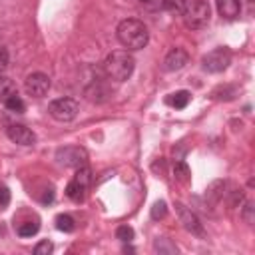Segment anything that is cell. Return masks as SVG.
<instances>
[{
  "instance_id": "cell-8",
  "label": "cell",
  "mask_w": 255,
  "mask_h": 255,
  "mask_svg": "<svg viewBox=\"0 0 255 255\" xmlns=\"http://www.w3.org/2000/svg\"><path fill=\"white\" fill-rule=\"evenodd\" d=\"M50 86H52L50 78H48L46 74H42V72L28 74L26 80H24V90H26V94L32 96V98H44V96L48 94Z\"/></svg>"
},
{
  "instance_id": "cell-15",
  "label": "cell",
  "mask_w": 255,
  "mask_h": 255,
  "mask_svg": "<svg viewBox=\"0 0 255 255\" xmlns=\"http://www.w3.org/2000/svg\"><path fill=\"white\" fill-rule=\"evenodd\" d=\"M237 94H239V90H237L235 86H229V84H225V86H217V88L211 92V96H213L215 100H223V102L235 100Z\"/></svg>"
},
{
  "instance_id": "cell-30",
  "label": "cell",
  "mask_w": 255,
  "mask_h": 255,
  "mask_svg": "<svg viewBox=\"0 0 255 255\" xmlns=\"http://www.w3.org/2000/svg\"><path fill=\"white\" fill-rule=\"evenodd\" d=\"M8 203H10V191H8V187L0 185V207H6Z\"/></svg>"
},
{
  "instance_id": "cell-1",
  "label": "cell",
  "mask_w": 255,
  "mask_h": 255,
  "mask_svg": "<svg viewBox=\"0 0 255 255\" xmlns=\"http://www.w3.org/2000/svg\"><path fill=\"white\" fill-rule=\"evenodd\" d=\"M116 36L120 40V44L131 52V50H141L147 46L149 42V32L145 28L143 22L135 20V18H126L118 24V30H116Z\"/></svg>"
},
{
  "instance_id": "cell-17",
  "label": "cell",
  "mask_w": 255,
  "mask_h": 255,
  "mask_svg": "<svg viewBox=\"0 0 255 255\" xmlns=\"http://www.w3.org/2000/svg\"><path fill=\"white\" fill-rule=\"evenodd\" d=\"M14 94H18L16 84H14L10 78L0 76V104H4V102H6L10 96H14Z\"/></svg>"
},
{
  "instance_id": "cell-27",
  "label": "cell",
  "mask_w": 255,
  "mask_h": 255,
  "mask_svg": "<svg viewBox=\"0 0 255 255\" xmlns=\"http://www.w3.org/2000/svg\"><path fill=\"white\" fill-rule=\"evenodd\" d=\"M253 211H255V207H253V201H245V205H243V209H241V217L245 219V223H253Z\"/></svg>"
},
{
  "instance_id": "cell-18",
  "label": "cell",
  "mask_w": 255,
  "mask_h": 255,
  "mask_svg": "<svg viewBox=\"0 0 255 255\" xmlns=\"http://www.w3.org/2000/svg\"><path fill=\"white\" fill-rule=\"evenodd\" d=\"M173 177H175V181H179V183H187V181H189L191 171H189V167H187L185 161H175V163H173Z\"/></svg>"
},
{
  "instance_id": "cell-13",
  "label": "cell",
  "mask_w": 255,
  "mask_h": 255,
  "mask_svg": "<svg viewBox=\"0 0 255 255\" xmlns=\"http://www.w3.org/2000/svg\"><path fill=\"white\" fill-rule=\"evenodd\" d=\"M86 191H88V185L82 183V181H78L76 177H72V181L66 185V195H68V199H72L74 203H82L84 197H86Z\"/></svg>"
},
{
  "instance_id": "cell-26",
  "label": "cell",
  "mask_w": 255,
  "mask_h": 255,
  "mask_svg": "<svg viewBox=\"0 0 255 255\" xmlns=\"http://www.w3.org/2000/svg\"><path fill=\"white\" fill-rule=\"evenodd\" d=\"M52 251H54V245H52V241H48V239L40 241V243L34 247V255H50Z\"/></svg>"
},
{
  "instance_id": "cell-5",
  "label": "cell",
  "mask_w": 255,
  "mask_h": 255,
  "mask_svg": "<svg viewBox=\"0 0 255 255\" xmlns=\"http://www.w3.org/2000/svg\"><path fill=\"white\" fill-rule=\"evenodd\" d=\"M231 64V52L229 48H215L211 52H207L201 58V68L209 74H219L223 70H227V66Z\"/></svg>"
},
{
  "instance_id": "cell-31",
  "label": "cell",
  "mask_w": 255,
  "mask_h": 255,
  "mask_svg": "<svg viewBox=\"0 0 255 255\" xmlns=\"http://www.w3.org/2000/svg\"><path fill=\"white\" fill-rule=\"evenodd\" d=\"M54 201V189H46V193L42 195V203H52Z\"/></svg>"
},
{
  "instance_id": "cell-32",
  "label": "cell",
  "mask_w": 255,
  "mask_h": 255,
  "mask_svg": "<svg viewBox=\"0 0 255 255\" xmlns=\"http://www.w3.org/2000/svg\"><path fill=\"white\" fill-rule=\"evenodd\" d=\"M139 2H143V4H147V2H151V0H139Z\"/></svg>"
},
{
  "instance_id": "cell-23",
  "label": "cell",
  "mask_w": 255,
  "mask_h": 255,
  "mask_svg": "<svg viewBox=\"0 0 255 255\" xmlns=\"http://www.w3.org/2000/svg\"><path fill=\"white\" fill-rule=\"evenodd\" d=\"M116 239H120L122 243H129L133 239V229L129 225H120L116 229Z\"/></svg>"
},
{
  "instance_id": "cell-7",
  "label": "cell",
  "mask_w": 255,
  "mask_h": 255,
  "mask_svg": "<svg viewBox=\"0 0 255 255\" xmlns=\"http://www.w3.org/2000/svg\"><path fill=\"white\" fill-rule=\"evenodd\" d=\"M175 213H177L179 223L183 225V229H185V231H189L191 235H199V237H203V235H205V231H203V225H201L199 217H197V215H195L187 205H183L181 201H175Z\"/></svg>"
},
{
  "instance_id": "cell-10",
  "label": "cell",
  "mask_w": 255,
  "mask_h": 255,
  "mask_svg": "<svg viewBox=\"0 0 255 255\" xmlns=\"http://www.w3.org/2000/svg\"><path fill=\"white\" fill-rule=\"evenodd\" d=\"M187 62H189V54L183 48H173L163 58V70L165 72H177V70L185 68Z\"/></svg>"
},
{
  "instance_id": "cell-21",
  "label": "cell",
  "mask_w": 255,
  "mask_h": 255,
  "mask_svg": "<svg viewBox=\"0 0 255 255\" xmlns=\"http://www.w3.org/2000/svg\"><path fill=\"white\" fill-rule=\"evenodd\" d=\"M153 249H155L157 253H177V247H175L169 239H165V237H157V239L153 241Z\"/></svg>"
},
{
  "instance_id": "cell-33",
  "label": "cell",
  "mask_w": 255,
  "mask_h": 255,
  "mask_svg": "<svg viewBox=\"0 0 255 255\" xmlns=\"http://www.w3.org/2000/svg\"><path fill=\"white\" fill-rule=\"evenodd\" d=\"M247 2H249V4H253V0H247Z\"/></svg>"
},
{
  "instance_id": "cell-4",
  "label": "cell",
  "mask_w": 255,
  "mask_h": 255,
  "mask_svg": "<svg viewBox=\"0 0 255 255\" xmlns=\"http://www.w3.org/2000/svg\"><path fill=\"white\" fill-rule=\"evenodd\" d=\"M80 112V106L74 98H56L48 104V114L56 122H72Z\"/></svg>"
},
{
  "instance_id": "cell-29",
  "label": "cell",
  "mask_w": 255,
  "mask_h": 255,
  "mask_svg": "<svg viewBox=\"0 0 255 255\" xmlns=\"http://www.w3.org/2000/svg\"><path fill=\"white\" fill-rule=\"evenodd\" d=\"M8 62H10V56H8V50L4 46H0V74L8 68Z\"/></svg>"
},
{
  "instance_id": "cell-16",
  "label": "cell",
  "mask_w": 255,
  "mask_h": 255,
  "mask_svg": "<svg viewBox=\"0 0 255 255\" xmlns=\"http://www.w3.org/2000/svg\"><path fill=\"white\" fill-rule=\"evenodd\" d=\"M189 100H191V94L187 90H179V92H175V94H171L167 98V104L171 108H175V110H183L189 104Z\"/></svg>"
},
{
  "instance_id": "cell-20",
  "label": "cell",
  "mask_w": 255,
  "mask_h": 255,
  "mask_svg": "<svg viewBox=\"0 0 255 255\" xmlns=\"http://www.w3.org/2000/svg\"><path fill=\"white\" fill-rule=\"evenodd\" d=\"M4 106H6L8 112H14V114H22V112L26 110V104H24V100H22L18 94L10 96V98L4 102Z\"/></svg>"
},
{
  "instance_id": "cell-9",
  "label": "cell",
  "mask_w": 255,
  "mask_h": 255,
  "mask_svg": "<svg viewBox=\"0 0 255 255\" xmlns=\"http://www.w3.org/2000/svg\"><path fill=\"white\" fill-rule=\"evenodd\" d=\"M6 135H8V139H10L12 143H16V145H34V143H36V133H34L30 128L22 126V124H12V126H8V128H6Z\"/></svg>"
},
{
  "instance_id": "cell-28",
  "label": "cell",
  "mask_w": 255,
  "mask_h": 255,
  "mask_svg": "<svg viewBox=\"0 0 255 255\" xmlns=\"http://www.w3.org/2000/svg\"><path fill=\"white\" fill-rule=\"evenodd\" d=\"M243 203V193L241 189H231L229 191V207H239Z\"/></svg>"
},
{
  "instance_id": "cell-12",
  "label": "cell",
  "mask_w": 255,
  "mask_h": 255,
  "mask_svg": "<svg viewBox=\"0 0 255 255\" xmlns=\"http://www.w3.org/2000/svg\"><path fill=\"white\" fill-rule=\"evenodd\" d=\"M217 12L225 20H235L241 12V2L239 0H215Z\"/></svg>"
},
{
  "instance_id": "cell-11",
  "label": "cell",
  "mask_w": 255,
  "mask_h": 255,
  "mask_svg": "<svg viewBox=\"0 0 255 255\" xmlns=\"http://www.w3.org/2000/svg\"><path fill=\"white\" fill-rule=\"evenodd\" d=\"M84 96H86V100H90L92 104H104L106 100H110L112 92H110V88H108L104 82L96 80V82H92V84L84 90Z\"/></svg>"
},
{
  "instance_id": "cell-2",
  "label": "cell",
  "mask_w": 255,
  "mask_h": 255,
  "mask_svg": "<svg viewBox=\"0 0 255 255\" xmlns=\"http://www.w3.org/2000/svg\"><path fill=\"white\" fill-rule=\"evenodd\" d=\"M135 68V60L128 50L110 52L104 60V74L112 82H126Z\"/></svg>"
},
{
  "instance_id": "cell-24",
  "label": "cell",
  "mask_w": 255,
  "mask_h": 255,
  "mask_svg": "<svg viewBox=\"0 0 255 255\" xmlns=\"http://www.w3.org/2000/svg\"><path fill=\"white\" fill-rule=\"evenodd\" d=\"M161 6H163L165 10H169V12L181 14L183 8H185V0H161Z\"/></svg>"
},
{
  "instance_id": "cell-6",
  "label": "cell",
  "mask_w": 255,
  "mask_h": 255,
  "mask_svg": "<svg viewBox=\"0 0 255 255\" xmlns=\"http://www.w3.org/2000/svg\"><path fill=\"white\" fill-rule=\"evenodd\" d=\"M56 161L64 167H82V165H88V151L80 145H66V147H60L56 151Z\"/></svg>"
},
{
  "instance_id": "cell-14",
  "label": "cell",
  "mask_w": 255,
  "mask_h": 255,
  "mask_svg": "<svg viewBox=\"0 0 255 255\" xmlns=\"http://www.w3.org/2000/svg\"><path fill=\"white\" fill-rule=\"evenodd\" d=\"M225 181H221V179H217V181H213L207 189H205V199H209L211 203H217L223 195H225Z\"/></svg>"
},
{
  "instance_id": "cell-22",
  "label": "cell",
  "mask_w": 255,
  "mask_h": 255,
  "mask_svg": "<svg viewBox=\"0 0 255 255\" xmlns=\"http://www.w3.org/2000/svg\"><path fill=\"white\" fill-rule=\"evenodd\" d=\"M38 229H40V223L38 221H26V223L18 225V235L20 237H32V235L38 233Z\"/></svg>"
},
{
  "instance_id": "cell-19",
  "label": "cell",
  "mask_w": 255,
  "mask_h": 255,
  "mask_svg": "<svg viewBox=\"0 0 255 255\" xmlns=\"http://www.w3.org/2000/svg\"><path fill=\"white\" fill-rule=\"evenodd\" d=\"M56 227H58L60 231H64V233H72V231L76 229V221H74L68 213H60V215L56 217Z\"/></svg>"
},
{
  "instance_id": "cell-25",
  "label": "cell",
  "mask_w": 255,
  "mask_h": 255,
  "mask_svg": "<svg viewBox=\"0 0 255 255\" xmlns=\"http://www.w3.org/2000/svg\"><path fill=\"white\" fill-rule=\"evenodd\" d=\"M167 215V205L165 201H155L151 207V219H163Z\"/></svg>"
},
{
  "instance_id": "cell-3",
  "label": "cell",
  "mask_w": 255,
  "mask_h": 255,
  "mask_svg": "<svg viewBox=\"0 0 255 255\" xmlns=\"http://www.w3.org/2000/svg\"><path fill=\"white\" fill-rule=\"evenodd\" d=\"M183 22L187 28L191 30H201L209 24V18H211V10H209V4L205 0H189L185 2V8H183Z\"/></svg>"
}]
</instances>
